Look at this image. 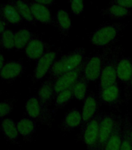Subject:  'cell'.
<instances>
[{"instance_id": "cell-34", "label": "cell", "mask_w": 132, "mask_h": 150, "mask_svg": "<svg viewBox=\"0 0 132 150\" xmlns=\"http://www.w3.org/2000/svg\"><path fill=\"white\" fill-rule=\"evenodd\" d=\"M7 23L5 21H3L2 19L0 18V34H2L3 31L6 30V28Z\"/></svg>"}, {"instance_id": "cell-27", "label": "cell", "mask_w": 132, "mask_h": 150, "mask_svg": "<svg viewBox=\"0 0 132 150\" xmlns=\"http://www.w3.org/2000/svg\"><path fill=\"white\" fill-rule=\"evenodd\" d=\"M13 2L18 9V11L20 12L22 18L32 24L36 23V21H35L34 17L33 16L32 11H31L30 2H27V1H16V2Z\"/></svg>"}, {"instance_id": "cell-14", "label": "cell", "mask_w": 132, "mask_h": 150, "mask_svg": "<svg viewBox=\"0 0 132 150\" xmlns=\"http://www.w3.org/2000/svg\"><path fill=\"white\" fill-rule=\"evenodd\" d=\"M26 49L27 56L32 60H38L48 50V45L39 38H33Z\"/></svg>"}, {"instance_id": "cell-9", "label": "cell", "mask_w": 132, "mask_h": 150, "mask_svg": "<svg viewBox=\"0 0 132 150\" xmlns=\"http://www.w3.org/2000/svg\"><path fill=\"white\" fill-rule=\"evenodd\" d=\"M98 100L103 105L115 106L121 103V88L117 84L110 85L98 91Z\"/></svg>"}, {"instance_id": "cell-29", "label": "cell", "mask_w": 132, "mask_h": 150, "mask_svg": "<svg viewBox=\"0 0 132 150\" xmlns=\"http://www.w3.org/2000/svg\"><path fill=\"white\" fill-rule=\"evenodd\" d=\"M0 45L5 49H10L15 47V37L14 33L11 30L6 29L1 34Z\"/></svg>"}, {"instance_id": "cell-28", "label": "cell", "mask_w": 132, "mask_h": 150, "mask_svg": "<svg viewBox=\"0 0 132 150\" xmlns=\"http://www.w3.org/2000/svg\"><path fill=\"white\" fill-rule=\"evenodd\" d=\"M72 98H74V96L72 88L58 94L54 97V110H58L64 107L72 100Z\"/></svg>"}, {"instance_id": "cell-17", "label": "cell", "mask_w": 132, "mask_h": 150, "mask_svg": "<svg viewBox=\"0 0 132 150\" xmlns=\"http://www.w3.org/2000/svg\"><path fill=\"white\" fill-rule=\"evenodd\" d=\"M82 124V112L78 109L73 108L63 117L61 122V128L65 131H70L74 130L78 127L81 126Z\"/></svg>"}, {"instance_id": "cell-32", "label": "cell", "mask_w": 132, "mask_h": 150, "mask_svg": "<svg viewBox=\"0 0 132 150\" xmlns=\"http://www.w3.org/2000/svg\"><path fill=\"white\" fill-rule=\"evenodd\" d=\"M110 3L118 5L129 10L130 9H132V0H114L110 2Z\"/></svg>"}, {"instance_id": "cell-30", "label": "cell", "mask_w": 132, "mask_h": 150, "mask_svg": "<svg viewBox=\"0 0 132 150\" xmlns=\"http://www.w3.org/2000/svg\"><path fill=\"white\" fill-rule=\"evenodd\" d=\"M68 2H69L72 13L74 14L75 16H79L83 13L84 8H85V4H84L83 1H82V0H72Z\"/></svg>"}, {"instance_id": "cell-3", "label": "cell", "mask_w": 132, "mask_h": 150, "mask_svg": "<svg viewBox=\"0 0 132 150\" xmlns=\"http://www.w3.org/2000/svg\"><path fill=\"white\" fill-rule=\"evenodd\" d=\"M114 50V49L110 47L103 49L101 52L86 57L84 63L82 76L88 81H95L99 80L105 63H107Z\"/></svg>"}, {"instance_id": "cell-16", "label": "cell", "mask_w": 132, "mask_h": 150, "mask_svg": "<svg viewBox=\"0 0 132 150\" xmlns=\"http://www.w3.org/2000/svg\"><path fill=\"white\" fill-rule=\"evenodd\" d=\"M0 18L11 23H19L23 20L14 2L0 5Z\"/></svg>"}, {"instance_id": "cell-15", "label": "cell", "mask_w": 132, "mask_h": 150, "mask_svg": "<svg viewBox=\"0 0 132 150\" xmlns=\"http://www.w3.org/2000/svg\"><path fill=\"white\" fill-rule=\"evenodd\" d=\"M124 120L120 116L114 131L104 146L103 150H120L122 142Z\"/></svg>"}, {"instance_id": "cell-31", "label": "cell", "mask_w": 132, "mask_h": 150, "mask_svg": "<svg viewBox=\"0 0 132 150\" xmlns=\"http://www.w3.org/2000/svg\"><path fill=\"white\" fill-rule=\"evenodd\" d=\"M13 109V104L11 101L6 100L0 102V117L9 114Z\"/></svg>"}, {"instance_id": "cell-8", "label": "cell", "mask_w": 132, "mask_h": 150, "mask_svg": "<svg viewBox=\"0 0 132 150\" xmlns=\"http://www.w3.org/2000/svg\"><path fill=\"white\" fill-rule=\"evenodd\" d=\"M84 63H85V61H84ZM84 63L76 69L68 71V72L63 74L62 75H61L57 79L54 80V97L61 91L72 88L75 83L82 74Z\"/></svg>"}, {"instance_id": "cell-1", "label": "cell", "mask_w": 132, "mask_h": 150, "mask_svg": "<svg viewBox=\"0 0 132 150\" xmlns=\"http://www.w3.org/2000/svg\"><path fill=\"white\" fill-rule=\"evenodd\" d=\"M86 58L85 49L82 47L76 48L73 51L65 54L54 61L48 74L53 78L57 79L63 74L80 67L84 63Z\"/></svg>"}, {"instance_id": "cell-24", "label": "cell", "mask_w": 132, "mask_h": 150, "mask_svg": "<svg viewBox=\"0 0 132 150\" xmlns=\"http://www.w3.org/2000/svg\"><path fill=\"white\" fill-rule=\"evenodd\" d=\"M15 37V48L16 49H22L26 48L28 43L32 39L33 34L30 30L20 29L14 33Z\"/></svg>"}, {"instance_id": "cell-5", "label": "cell", "mask_w": 132, "mask_h": 150, "mask_svg": "<svg viewBox=\"0 0 132 150\" xmlns=\"http://www.w3.org/2000/svg\"><path fill=\"white\" fill-rule=\"evenodd\" d=\"M120 56L118 49H114L113 53L110 55L103 68L99 78V89L118 83L117 77V66Z\"/></svg>"}, {"instance_id": "cell-11", "label": "cell", "mask_w": 132, "mask_h": 150, "mask_svg": "<svg viewBox=\"0 0 132 150\" xmlns=\"http://www.w3.org/2000/svg\"><path fill=\"white\" fill-rule=\"evenodd\" d=\"M55 52L49 50L44 56L37 60L36 67L34 72V77L36 81H39L44 77L47 73L49 72L51 66L53 65L56 59Z\"/></svg>"}, {"instance_id": "cell-33", "label": "cell", "mask_w": 132, "mask_h": 150, "mask_svg": "<svg viewBox=\"0 0 132 150\" xmlns=\"http://www.w3.org/2000/svg\"><path fill=\"white\" fill-rule=\"evenodd\" d=\"M37 2H39L40 4L43 5L44 6H51L52 5L55 3L54 0H36Z\"/></svg>"}, {"instance_id": "cell-26", "label": "cell", "mask_w": 132, "mask_h": 150, "mask_svg": "<svg viewBox=\"0 0 132 150\" xmlns=\"http://www.w3.org/2000/svg\"><path fill=\"white\" fill-rule=\"evenodd\" d=\"M2 129L6 138L10 141L17 140L18 138V130L16 127V124L10 118L5 119L2 123Z\"/></svg>"}, {"instance_id": "cell-7", "label": "cell", "mask_w": 132, "mask_h": 150, "mask_svg": "<svg viewBox=\"0 0 132 150\" xmlns=\"http://www.w3.org/2000/svg\"><path fill=\"white\" fill-rule=\"evenodd\" d=\"M100 114V112H99L86 124L85 128L80 131L86 150H98Z\"/></svg>"}, {"instance_id": "cell-13", "label": "cell", "mask_w": 132, "mask_h": 150, "mask_svg": "<svg viewBox=\"0 0 132 150\" xmlns=\"http://www.w3.org/2000/svg\"><path fill=\"white\" fill-rule=\"evenodd\" d=\"M30 6L35 21L56 27L55 19L53 18L51 11L47 7L40 4L36 0L30 2Z\"/></svg>"}, {"instance_id": "cell-4", "label": "cell", "mask_w": 132, "mask_h": 150, "mask_svg": "<svg viewBox=\"0 0 132 150\" xmlns=\"http://www.w3.org/2000/svg\"><path fill=\"white\" fill-rule=\"evenodd\" d=\"M54 81L51 79H47L44 81L40 86L37 91V98L41 106L42 112H43V120L42 124L49 125L51 119V110L49 106L51 102L54 99Z\"/></svg>"}, {"instance_id": "cell-6", "label": "cell", "mask_w": 132, "mask_h": 150, "mask_svg": "<svg viewBox=\"0 0 132 150\" xmlns=\"http://www.w3.org/2000/svg\"><path fill=\"white\" fill-rule=\"evenodd\" d=\"M120 116L112 112H100L99 120V142L98 150H103L104 146L114 131Z\"/></svg>"}, {"instance_id": "cell-23", "label": "cell", "mask_w": 132, "mask_h": 150, "mask_svg": "<svg viewBox=\"0 0 132 150\" xmlns=\"http://www.w3.org/2000/svg\"><path fill=\"white\" fill-rule=\"evenodd\" d=\"M19 134L23 137H30L36 131V124L34 120L23 118L16 123Z\"/></svg>"}, {"instance_id": "cell-22", "label": "cell", "mask_w": 132, "mask_h": 150, "mask_svg": "<svg viewBox=\"0 0 132 150\" xmlns=\"http://www.w3.org/2000/svg\"><path fill=\"white\" fill-rule=\"evenodd\" d=\"M88 84V81L82 74L81 77H79L78 81L75 83V84L72 88L73 96L75 99L79 101H83L86 98V96L89 93Z\"/></svg>"}, {"instance_id": "cell-35", "label": "cell", "mask_w": 132, "mask_h": 150, "mask_svg": "<svg viewBox=\"0 0 132 150\" xmlns=\"http://www.w3.org/2000/svg\"><path fill=\"white\" fill-rule=\"evenodd\" d=\"M4 57L2 54H0V71L2 70V67H4Z\"/></svg>"}, {"instance_id": "cell-10", "label": "cell", "mask_w": 132, "mask_h": 150, "mask_svg": "<svg viewBox=\"0 0 132 150\" xmlns=\"http://www.w3.org/2000/svg\"><path fill=\"white\" fill-rule=\"evenodd\" d=\"M98 98L93 92H89L83 100V107L82 110V124L80 131H82L85 127L98 112Z\"/></svg>"}, {"instance_id": "cell-2", "label": "cell", "mask_w": 132, "mask_h": 150, "mask_svg": "<svg viewBox=\"0 0 132 150\" xmlns=\"http://www.w3.org/2000/svg\"><path fill=\"white\" fill-rule=\"evenodd\" d=\"M125 27V23H121L103 24L93 32L90 37L91 43L100 49L110 48L116 42Z\"/></svg>"}, {"instance_id": "cell-37", "label": "cell", "mask_w": 132, "mask_h": 150, "mask_svg": "<svg viewBox=\"0 0 132 150\" xmlns=\"http://www.w3.org/2000/svg\"><path fill=\"white\" fill-rule=\"evenodd\" d=\"M129 86H130V88H131V91H132V80H131V81L130 84H129Z\"/></svg>"}, {"instance_id": "cell-20", "label": "cell", "mask_w": 132, "mask_h": 150, "mask_svg": "<svg viewBox=\"0 0 132 150\" xmlns=\"http://www.w3.org/2000/svg\"><path fill=\"white\" fill-rule=\"evenodd\" d=\"M26 111L30 119L34 120H39L42 123L43 112L37 96H32L28 98L26 103Z\"/></svg>"}, {"instance_id": "cell-19", "label": "cell", "mask_w": 132, "mask_h": 150, "mask_svg": "<svg viewBox=\"0 0 132 150\" xmlns=\"http://www.w3.org/2000/svg\"><path fill=\"white\" fill-rule=\"evenodd\" d=\"M56 27L60 30L61 35H68L72 26L71 15L66 9H60L56 13Z\"/></svg>"}, {"instance_id": "cell-18", "label": "cell", "mask_w": 132, "mask_h": 150, "mask_svg": "<svg viewBox=\"0 0 132 150\" xmlns=\"http://www.w3.org/2000/svg\"><path fill=\"white\" fill-rule=\"evenodd\" d=\"M23 64L21 61H9L0 71V76L4 80L15 79L23 73Z\"/></svg>"}, {"instance_id": "cell-36", "label": "cell", "mask_w": 132, "mask_h": 150, "mask_svg": "<svg viewBox=\"0 0 132 150\" xmlns=\"http://www.w3.org/2000/svg\"><path fill=\"white\" fill-rule=\"evenodd\" d=\"M130 135H131V141H132V126L131 127V131H130Z\"/></svg>"}, {"instance_id": "cell-21", "label": "cell", "mask_w": 132, "mask_h": 150, "mask_svg": "<svg viewBox=\"0 0 132 150\" xmlns=\"http://www.w3.org/2000/svg\"><path fill=\"white\" fill-rule=\"evenodd\" d=\"M102 12L103 13L114 20H121L131 15V11L129 9L114 3H110L109 6L102 9Z\"/></svg>"}, {"instance_id": "cell-25", "label": "cell", "mask_w": 132, "mask_h": 150, "mask_svg": "<svg viewBox=\"0 0 132 150\" xmlns=\"http://www.w3.org/2000/svg\"><path fill=\"white\" fill-rule=\"evenodd\" d=\"M130 117H125L123 122V134L122 142L120 150H132V141L131 138L130 131L131 127Z\"/></svg>"}, {"instance_id": "cell-12", "label": "cell", "mask_w": 132, "mask_h": 150, "mask_svg": "<svg viewBox=\"0 0 132 150\" xmlns=\"http://www.w3.org/2000/svg\"><path fill=\"white\" fill-rule=\"evenodd\" d=\"M117 81L124 84H130L132 80V60L128 56H121L117 66Z\"/></svg>"}]
</instances>
